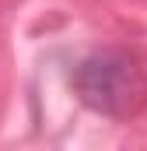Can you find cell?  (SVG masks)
<instances>
[{"instance_id":"1","label":"cell","mask_w":147,"mask_h":151,"mask_svg":"<svg viewBox=\"0 0 147 151\" xmlns=\"http://www.w3.org/2000/svg\"><path fill=\"white\" fill-rule=\"evenodd\" d=\"M74 95L98 116L133 119L147 109V70L126 49H95L70 74Z\"/></svg>"}]
</instances>
